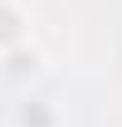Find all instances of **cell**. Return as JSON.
<instances>
[{"label": "cell", "mask_w": 122, "mask_h": 127, "mask_svg": "<svg viewBox=\"0 0 122 127\" xmlns=\"http://www.w3.org/2000/svg\"><path fill=\"white\" fill-rule=\"evenodd\" d=\"M39 68H44V54L34 44H20L10 54H0V83H30V78H39Z\"/></svg>", "instance_id": "cell-1"}, {"label": "cell", "mask_w": 122, "mask_h": 127, "mask_svg": "<svg viewBox=\"0 0 122 127\" xmlns=\"http://www.w3.org/2000/svg\"><path fill=\"white\" fill-rule=\"evenodd\" d=\"M20 44H30L25 39V10H20L15 0H0V54H10Z\"/></svg>", "instance_id": "cell-2"}, {"label": "cell", "mask_w": 122, "mask_h": 127, "mask_svg": "<svg viewBox=\"0 0 122 127\" xmlns=\"http://www.w3.org/2000/svg\"><path fill=\"white\" fill-rule=\"evenodd\" d=\"M15 127H54V108L49 103H20Z\"/></svg>", "instance_id": "cell-3"}]
</instances>
